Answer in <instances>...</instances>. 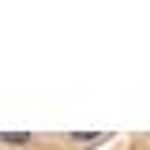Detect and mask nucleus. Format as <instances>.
Wrapping results in <instances>:
<instances>
[{
    "label": "nucleus",
    "instance_id": "f03ea898",
    "mask_svg": "<svg viewBox=\"0 0 150 150\" xmlns=\"http://www.w3.org/2000/svg\"><path fill=\"white\" fill-rule=\"evenodd\" d=\"M26 139H30L26 131H8V135H4V143H26Z\"/></svg>",
    "mask_w": 150,
    "mask_h": 150
},
{
    "label": "nucleus",
    "instance_id": "f257e3e1",
    "mask_svg": "<svg viewBox=\"0 0 150 150\" xmlns=\"http://www.w3.org/2000/svg\"><path fill=\"white\" fill-rule=\"evenodd\" d=\"M71 139H75V143H98L101 135H98V131H75Z\"/></svg>",
    "mask_w": 150,
    "mask_h": 150
}]
</instances>
